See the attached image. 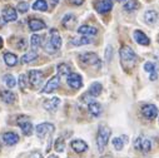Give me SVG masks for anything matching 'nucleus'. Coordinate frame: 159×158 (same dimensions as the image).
I'll use <instances>...</instances> for the list:
<instances>
[{
    "mask_svg": "<svg viewBox=\"0 0 159 158\" xmlns=\"http://www.w3.org/2000/svg\"><path fill=\"white\" fill-rule=\"evenodd\" d=\"M120 59H122V64L125 67V68H132L135 63H137V55L135 53L133 52L132 48L127 47V45H123L120 48Z\"/></svg>",
    "mask_w": 159,
    "mask_h": 158,
    "instance_id": "nucleus-1",
    "label": "nucleus"
},
{
    "mask_svg": "<svg viewBox=\"0 0 159 158\" xmlns=\"http://www.w3.org/2000/svg\"><path fill=\"white\" fill-rule=\"evenodd\" d=\"M110 129L105 126H100L99 131H98V136H97V146H98V151L103 152L109 142L110 138Z\"/></svg>",
    "mask_w": 159,
    "mask_h": 158,
    "instance_id": "nucleus-2",
    "label": "nucleus"
},
{
    "mask_svg": "<svg viewBox=\"0 0 159 158\" xmlns=\"http://www.w3.org/2000/svg\"><path fill=\"white\" fill-rule=\"evenodd\" d=\"M134 147L135 149H138L139 152H143V153H148L150 152L152 149V142L145 138V137H138L135 141H134Z\"/></svg>",
    "mask_w": 159,
    "mask_h": 158,
    "instance_id": "nucleus-3",
    "label": "nucleus"
},
{
    "mask_svg": "<svg viewBox=\"0 0 159 158\" xmlns=\"http://www.w3.org/2000/svg\"><path fill=\"white\" fill-rule=\"evenodd\" d=\"M66 83L70 88L73 89H79L82 88L83 86V79H82V75L78 74V73H70L68 77H66Z\"/></svg>",
    "mask_w": 159,
    "mask_h": 158,
    "instance_id": "nucleus-4",
    "label": "nucleus"
},
{
    "mask_svg": "<svg viewBox=\"0 0 159 158\" xmlns=\"http://www.w3.org/2000/svg\"><path fill=\"white\" fill-rule=\"evenodd\" d=\"M80 60L87 64V65H94V67H100V59L95 53H84L79 55Z\"/></svg>",
    "mask_w": 159,
    "mask_h": 158,
    "instance_id": "nucleus-5",
    "label": "nucleus"
},
{
    "mask_svg": "<svg viewBox=\"0 0 159 158\" xmlns=\"http://www.w3.org/2000/svg\"><path fill=\"white\" fill-rule=\"evenodd\" d=\"M54 129H55V127L52 123H40L36 126L35 132L39 138H44L47 134H52L54 132Z\"/></svg>",
    "mask_w": 159,
    "mask_h": 158,
    "instance_id": "nucleus-6",
    "label": "nucleus"
},
{
    "mask_svg": "<svg viewBox=\"0 0 159 158\" xmlns=\"http://www.w3.org/2000/svg\"><path fill=\"white\" fill-rule=\"evenodd\" d=\"M43 78H44V74L40 70H30L29 72V82L33 88H38L40 86L43 82Z\"/></svg>",
    "mask_w": 159,
    "mask_h": 158,
    "instance_id": "nucleus-7",
    "label": "nucleus"
},
{
    "mask_svg": "<svg viewBox=\"0 0 159 158\" xmlns=\"http://www.w3.org/2000/svg\"><path fill=\"white\" fill-rule=\"evenodd\" d=\"M18 126L21 128V131H23V133H24L25 136H30V134L33 133V124L30 123V121H29L28 117H25V115L19 117Z\"/></svg>",
    "mask_w": 159,
    "mask_h": 158,
    "instance_id": "nucleus-8",
    "label": "nucleus"
},
{
    "mask_svg": "<svg viewBox=\"0 0 159 158\" xmlns=\"http://www.w3.org/2000/svg\"><path fill=\"white\" fill-rule=\"evenodd\" d=\"M142 114H143L144 118L152 121V119H154V118L158 115V108L155 105H153V104H145L142 108Z\"/></svg>",
    "mask_w": 159,
    "mask_h": 158,
    "instance_id": "nucleus-9",
    "label": "nucleus"
},
{
    "mask_svg": "<svg viewBox=\"0 0 159 158\" xmlns=\"http://www.w3.org/2000/svg\"><path fill=\"white\" fill-rule=\"evenodd\" d=\"M113 8V2L111 0H98L95 3V9L98 13L100 14H105L109 13Z\"/></svg>",
    "mask_w": 159,
    "mask_h": 158,
    "instance_id": "nucleus-10",
    "label": "nucleus"
},
{
    "mask_svg": "<svg viewBox=\"0 0 159 158\" xmlns=\"http://www.w3.org/2000/svg\"><path fill=\"white\" fill-rule=\"evenodd\" d=\"M49 35H50L49 43L53 45V48H54L55 50L60 49V47H61V38H60V34L58 33V30H57V29H50Z\"/></svg>",
    "mask_w": 159,
    "mask_h": 158,
    "instance_id": "nucleus-11",
    "label": "nucleus"
},
{
    "mask_svg": "<svg viewBox=\"0 0 159 158\" xmlns=\"http://www.w3.org/2000/svg\"><path fill=\"white\" fill-rule=\"evenodd\" d=\"M59 84H60V78L58 75L50 78L48 81V83L45 84L44 89H43V93H52V92H54L55 89H58Z\"/></svg>",
    "mask_w": 159,
    "mask_h": 158,
    "instance_id": "nucleus-12",
    "label": "nucleus"
},
{
    "mask_svg": "<svg viewBox=\"0 0 159 158\" xmlns=\"http://www.w3.org/2000/svg\"><path fill=\"white\" fill-rule=\"evenodd\" d=\"M2 15H3V19L5 21H15L18 19V14H16V10L11 7H5L2 12Z\"/></svg>",
    "mask_w": 159,
    "mask_h": 158,
    "instance_id": "nucleus-13",
    "label": "nucleus"
},
{
    "mask_svg": "<svg viewBox=\"0 0 159 158\" xmlns=\"http://www.w3.org/2000/svg\"><path fill=\"white\" fill-rule=\"evenodd\" d=\"M60 105V99L58 97H54V98H50V99H47L44 103H43V107L48 110V112H55L57 108Z\"/></svg>",
    "mask_w": 159,
    "mask_h": 158,
    "instance_id": "nucleus-14",
    "label": "nucleus"
},
{
    "mask_svg": "<svg viewBox=\"0 0 159 158\" xmlns=\"http://www.w3.org/2000/svg\"><path fill=\"white\" fill-rule=\"evenodd\" d=\"M70 147L76 153H83V152H85L88 149V144L84 141H82V139H74V141H71Z\"/></svg>",
    "mask_w": 159,
    "mask_h": 158,
    "instance_id": "nucleus-15",
    "label": "nucleus"
},
{
    "mask_svg": "<svg viewBox=\"0 0 159 158\" xmlns=\"http://www.w3.org/2000/svg\"><path fill=\"white\" fill-rule=\"evenodd\" d=\"M2 138H3V142L5 144H8V146H14L19 141V136L16 133H14V132H7V133L3 134Z\"/></svg>",
    "mask_w": 159,
    "mask_h": 158,
    "instance_id": "nucleus-16",
    "label": "nucleus"
},
{
    "mask_svg": "<svg viewBox=\"0 0 159 158\" xmlns=\"http://www.w3.org/2000/svg\"><path fill=\"white\" fill-rule=\"evenodd\" d=\"M134 39H135V42L138 43V44H140V45H149V43H150V40H149V38L143 33V31H140V30H135L134 31Z\"/></svg>",
    "mask_w": 159,
    "mask_h": 158,
    "instance_id": "nucleus-17",
    "label": "nucleus"
},
{
    "mask_svg": "<svg viewBox=\"0 0 159 158\" xmlns=\"http://www.w3.org/2000/svg\"><path fill=\"white\" fill-rule=\"evenodd\" d=\"M45 23L40 19H30L29 20V28L31 31H39V30H43L45 29Z\"/></svg>",
    "mask_w": 159,
    "mask_h": 158,
    "instance_id": "nucleus-18",
    "label": "nucleus"
},
{
    "mask_svg": "<svg viewBox=\"0 0 159 158\" xmlns=\"http://www.w3.org/2000/svg\"><path fill=\"white\" fill-rule=\"evenodd\" d=\"M128 143V137L127 136H122V137H115L113 138V147L116 151H122L123 147Z\"/></svg>",
    "mask_w": 159,
    "mask_h": 158,
    "instance_id": "nucleus-19",
    "label": "nucleus"
},
{
    "mask_svg": "<svg viewBox=\"0 0 159 158\" xmlns=\"http://www.w3.org/2000/svg\"><path fill=\"white\" fill-rule=\"evenodd\" d=\"M0 98H2V100L4 102V103H8V104H11V103H14L15 102V99H16V97H15V94L11 92V91H3V92H0Z\"/></svg>",
    "mask_w": 159,
    "mask_h": 158,
    "instance_id": "nucleus-20",
    "label": "nucleus"
},
{
    "mask_svg": "<svg viewBox=\"0 0 159 158\" xmlns=\"http://www.w3.org/2000/svg\"><path fill=\"white\" fill-rule=\"evenodd\" d=\"M63 26L64 28H66V29H73L74 26H75V24H76V18H75V15H73V14H66L64 18H63Z\"/></svg>",
    "mask_w": 159,
    "mask_h": 158,
    "instance_id": "nucleus-21",
    "label": "nucleus"
},
{
    "mask_svg": "<svg viewBox=\"0 0 159 158\" xmlns=\"http://www.w3.org/2000/svg\"><path fill=\"white\" fill-rule=\"evenodd\" d=\"M78 33L84 35V36H88V35H95L98 33V30L90 25H82V26L78 28Z\"/></svg>",
    "mask_w": 159,
    "mask_h": 158,
    "instance_id": "nucleus-22",
    "label": "nucleus"
},
{
    "mask_svg": "<svg viewBox=\"0 0 159 158\" xmlns=\"http://www.w3.org/2000/svg\"><path fill=\"white\" fill-rule=\"evenodd\" d=\"M88 109H89V113L93 117H98V115L102 114V105L97 102H90L89 105H88Z\"/></svg>",
    "mask_w": 159,
    "mask_h": 158,
    "instance_id": "nucleus-23",
    "label": "nucleus"
},
{
    "mask_svg": "<svg viewBox=\"0 0 159 158\" xmlns=\"http://www.w3.org/2000/svg\"><path fill=\"white\" fill-rule=\"evenodd\" d=\"M92 43V39H89L88 36H80V38H73L70 44L71 45H75V47H79V45H87V44H90Z\"/></svg>",
    "mask_w": 159,
    "mask_h": 158,
    "instance_id": "nucleus-24",
    "label": "nucleus"
},
{
    "mask_svg": "<svg viewBox=\"0 0 159 158\" xmlns=\"http://www.w3.org/2000/svg\"><path fill=\"white\" fill-rule=\"evenodd\" d=\"M58 77L60 78V77H63V78H66L71 72H70V67L68 65V64H65V63H61V64H59L58 65Z\"/></svg>",
    "mask_w": 159,
    "mask_h": 158,
    "instance_id": "nucleus-25",
    "label": "nucleus"
},
{
    "mask_svg": "<svg viewBox=\"0 0 159 158\" xmlns=\"http://www.w3.org/2000/svg\"><path fill=\"white\" fill-rule=\"evenodd\" d=\"M4 62H5L7 65H9V67H14V65H16V63H18V57H16L15 54L8 52V53L4 54Z\"/></svg>",
    "mask_w": 159,
    "mask_h": 158,
    "instance_id": "nucleus-26",
    "label": "nucleus"
},
{
    "mask_svg": "<svg viewBox=\"0 0 159 158\" xmlns=\"http://www.w3.org/2000/svg\"><path fill=\"white\" fill-rule=\"evenodd\" d=\"M102 91H103L102 84H100V83H98V82H95V83H93V84L90 86V88H89V92H88V93H89L92 97H98V95H100Z\"/></svg>",
    "mask_w": 159,
    "mask_h": 158,
    "instance_id": "nucleus-27",
    "label": "nucleus"
},
{
    "mask_svg": "<svg viewBox=\"0 0 159 158\" xmlns=\"http://www.w3.org/2000/svg\"><path fill=\"white\" fill-rule=\"evenodd\" d=\"M144 19L148 24H155L157 20H158V14L157 12L154 10H148L145 14H144Z\"/></svg>",
    "mask_w": 159,
    "mask_h": 158,
    "instance_id": "nucleus-28",
    "label": "nucleus"
},
{
    "mask_svg": "<svg viewBox=\"0 0 159 158\" xmlns=\"http://www.w3.org/2000/svg\"><path fill=\"white\" fill-rule=\"evenodd\" d=\"M30 43H31V48H33V50L36 52V49L42 45V36H40V35H38V34L31 35Z\"/></svg>",
    "mask_w": 159,
    "mask_h": 158,
    "instance_id": "nucleus-29",
    "label": "nucleus"
},
{
    "mask_svg": "<svg viewBox=\"0 0 159 158\" xmlns=\"http://www.w3.org/2000/svg\"><path fill=\"white\" fill-rule=\"evenodd\" d=\"M36 58H38V53L34 52V50H31V52H29V53H26V54H24V55L21 57V63H23V64H28V63L33 62V60L36 59Z\"/></svg>",
    "mask_w": 159,
    "mask_h": 158,
    "instance_id": "nucleus-30",
    "label": "nucleus"
},
{
    "mask_svg": "<svg viewBox=\"0 0 159 158\" xmlns=\"http://www.w3.org/2000/svg\"><path fill=\"white\" fill-rule=\"evenodd\" d=\"M33 9L34 10H40V12H47L48 10V4L45 0H36L33 4Z\"/></svg>",
    "mask_w": 159,
    "mask_h": 158,
    "instance_id": "nucleus-31",
    "label": "nucleus"
},
{
    "mask_svg": "<svg viewBox=\"0 0 159 158\" xmlns=\"http://www.w3.org/2000/svg\"><path fill=\"white\" fill-rule=\"evenodd\" d=\"M3 79H4V83L7 84L8 88H14L16 86V81H15V78L11 74H5L3 77Z\"/></svg>",
    "mask_w": 159,
    "mask_h": 158,
    "instance_id": "nucleus-32",
    "label": "nucleus"
},
{
    "mask_svg": "<svg viewBox=\"0 0 159 158\" xmlns=\"http://www.w3.org/2000/svg\"><path fill=\"white\" fill-rule=\"evenodd\" d=\"M144 69H145V72H148V73H152V75H150V79H152V81H155V79H157L155 65H154L153 63L148 62V63H145V65H144Z\"/></svg>",
    "mask_w": 159,
    "mask_h": 158,
    "instance_id": "nucleus-33",
    "label": "nucleus"
},
{
    "mask_svg": "<svg viewBox=\"0 0 159 158\" xmlns=\"http://www.w3.org/2000/svg\"><path fill=\"white\" fill-rule=\"evenodd\" d=\"M139 8V3L137 2V0H129L128 3L124 4V9L127 12H132V10H137Z\"/></svg>",
    "mask_w": 159,
    "mask_h": 158,
    "instance_id": "nucleus-34",
    "label": "nucleus"
},
{
    "mask_svg": "<svg viewBox=\"0 0 159 158\" xmlns=\"http://www.w3.org/2000/svg\"><path fill=\"white\" fill-rule=\"evenodd\" d=\"M54 148H55L57 152H64V149H65V141H64L63 137H59V138L55 141Z\"/></svg>",
    "mask_w": 159,
    "mask_h": 158,
    "instance_id": "nucleus-35",
    "label": "nucleus"
},
{
    "mask_svg": "<svg viewBox=\"0 0 159 158\" xmlns=\"http://www.w3.org/2000/svg\"><path fill=\"white\" fill-rule=\"evenodd\" d=\"M18 82H19V87L21 91H25L26 89V86H28V79L25 77V74H20L19 79H18Z\"/></svg>",
    "mask_w": 159,
    "mask_h": 158,
    "instance_id": "nucleus-36",
    "label": "nucleus"
},
{
    "mask_svg": "<svg viewBox=\"0 0 159 158\" xmlns=\"http://www.w3.org/2000/svg\"><path fill=\"white\" fill-rule=\"evenodd\" d=\"M16 9H18L19 13H26L29 10V4L25 3V2H21V3L18 4V8Z\"/></svg>",
    "mask_w": 159,
    "mask_h": 158,
    "instance_id": "nucleus-37",
    "label": "nucleus"
},
{
    "mask_svg": "<svg viewBox=\"0 0 159 158\" xmlns=\"http://www.w3.org/2000/svg\"><path fill=\"white\" fill-rule=\"evenodd\" d=\"M25 45H26L25 39H19V43H18V49L23 50V49H25Z\"/></svg>",
    "mask_w": 159,
    "mask_h": 158,
    "instance_id": "nucleus-38",
    "label": "nucleus"
},
{
    "mask_svg": "<svg viewBox=\"0 0 159 158\" xmlns=\"http://www.w3.org/2000/svg\"><path fill=\"white\" fill-rule=\"evenodd\" d=\"M71 2V4H74V5H82L83 3H84V0H70Z\"/></svg>",
    "mask_w": 159,
    "mask_h": 158,
    "instance_id": "nucleus-39",
    "label": "nucleus"
},
{
    "mask_svg": "<svg viewBox=\"0 0 159 158\" xmlns=\"http://www.w3.org/2000/svg\"><path fill=\"white\" fill-rule=\"evenodd\" d=\"M33 158H43V157H42V154H40V153H35V154L33 156Z\"/></svg>",
    "mask_w": 159,
    "mask_h": 158,
    "instance_id": "nucleus-40",
    "label": "nucleus"
},
{
    "mask_svg": "<svg viewBox=\"0 0 159 158\" xmlns=\"http://www.w3.org/2000/svg\"><path fill=\"white\" fill-rule=\"evenodd\" d=\"M50 2H52V5H53V7H55V5L58 4L59 0H50Z\"/></svg>",
    "mask_w": 159,
    "mask_h": 158,
    "instance_id": "nucleus-41",
    "label": "nucleus"
},
{
    "mask_svg": "<svg viewBox=\"0 0 159 158\" xmlns=\"http://www.w3.org/2000/svg\"><path fill=\"white\" fill-rule=\"evenodd\" d=\"M3 48V39H2V36H0V49Z\"/></svg>",
    "mask_w": 159,
    "mask_h": 158,
    "instance_id": "nucleus-42",
    "label": "nucleus"
},
{
    "mask_svg": "<svg viewBox=\"0 0 159 158\" xmlns=\"http://www.w3.org/2000/svg\"><path fill=\"white\" fill-rule=\"evenodd\" d=\"M48 158H58V156H55V154H50Z\"/></svg>",
    "mask_w": 159,
    "mask_h": 158,
    "instance_id": "nucleus-43",
    "label": "nucleus"
},
{
    "mask_svg": "<svg viewBox=\"0 0 159 158\" xmlns=\"http://www.w3.org/2000/svg\"><path fill=\"white\" fill-rule=\"evenodd\" d=\"M118 2H122V0H118Z\"/></svg>",
    "mask_w": 159,
    "mask_h": 158,
    "instance_id": "nucleus-44",
    "label": "nucleus"
},
{
    "mask_svg": "<svg viewBox=\"0 0 159 158\" xmlns=\"http://www.w3.org/2000/svg\"><path fill=\"white\" fill-rule=\"evenodd\" d=\"M122 2H124V0H122Z\"/></svg>",
    "mask_w": 159,
    "mask_h": 158,
    "instance_id": "nucleus-45",
    "label": "nucleus"
}]
</instances>
